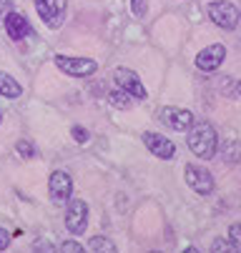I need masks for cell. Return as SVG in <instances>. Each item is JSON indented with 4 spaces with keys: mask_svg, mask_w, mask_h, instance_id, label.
Here are the masks:
<instances>
[{
    "mask_svg": "<svg viewBox=\"0 0 241 253\" xmlns=\"http://www.w3.org/2000/svg\"><path fill=\"white\" fill-rule=\"evenodd\" d=\"M10 246V233L3 228V226H0V251H5Z\"/></svg>",
    "mask_w": 241,
    "mask_h": 253,
    "instance_id": "cell-21",
    "label": "cell"
},
{
    "mask_svg": "<svg viewBox=\"0 0 241 253\" xmlns=\"http://www.w3.org/2000/svg\"><path fill=\"white\" fill-rule=\"evenodd\" d=\"M236 90H239V95H241V81H239V85H236Z\"/></svg>",
    "mask_w": 241,
    "mask_h": 253,
    "instance_id": "cell-23",
    "label": "cell"
},
{
    "mask_svg": "<svg viewBox=\"0 0 241 253\" xmlns=\"http://www.w3.org/2000/svg\"><path fill=\"white\" fill-rule=\"evenodd\" d=\"M216 130H214V126L211 123H193L191 128H189V148H191V153L196 156V158H201V161H209V158H214V153H216Z\"/></svg>",
    "mask_w": 241,
    "mask_h": 253,
    "instance_id": "cell-1",
    "label": "cell"
},
{
    "mask_svg": "<svg viewBox=\"0 0 241 253\" xmlns=\"http://www.w3.org/2000/svg\"><path fill=\"white\" fill-rule=\"evenodd\" d=\"M15 151H18V156H23L25 161H30L33 156H36V148H33V143H30V140H18Z\"/></svg>",
    "mask_w": 241,
    "mask_h": 253,
    "instance_id": "cell-16",
    "label": "cell"
},
{
    "mask_svg": "<svg viewBox=\"0 0 241 253\" xmlns=\"http://www.w3.org/2000/svg\"><path fill=\"white\" fill-rule=\"evenodd\" d=\"M3 20H5V30H8V35H10L13 41H25L28 35L33 33V30H30L28 18H25V15H20V13H15V10H10Z\"/></svg>",
    "mask_w": 241,
    "mask_h": 253,
    "instance_id": "cell-12",
    "label": "cell"
},
{
    "mask_svg": "<svg viewBox=\"0 0 241 253\" xmlns=\"http://www.w3.org/2000/svg\"><path fill=\"white\" fill-rule=\"evenodd\" d=\"M209 18L219 25V28H224V30H234L236 25H239V10L231 5V3H226V0H216V3H209Z\"/></svg>",
    "mask_w": 241,
    "mask_h": 253,
    "instance_id": "cell-6",
    "label": "cell"
},
{
    "mask_svg": "<svg viewBox=\"0 0 241 253\" xmlns=\"http://www.w3.org/2000/svg\"><path fill=\"white\" fill-rule=\"evenodd\" d=\"M73 193V178L68 175L65 170H55L48 180V196L55 206H65L68 198Z\"/></svg>",
    "mask_w": 241,
    "mask_h": 253,
    "instance_id": "cell-4",
    "label": "cell"
},
{
    "mask_svg": "<svg viewBox=\"0 0 241 253\" xmlns=\"http://www.w3.org/2000/svg\"><path fill=\"white\" fill-rule=\"evenodd\" d=\"M65 206V228L73 236H83L88 228V203L83 198H68Z\"/></svg>",
    "mask_w": 241,
    "mask_h": 253,
    "instance_id": "cell-2",
    "label": "cell"
},
{
    "mask_svg": "<svg viewBox=\"0 0 241 253\" xmlns=\"http://www.w3.org/2000/svg\"><path fill=\"white\" fill-rule=\"evenodd\" d=\"M88 251H93V253H100V251L116 253V243H111L108 238H103V236H96V238L88 241Z\"/></svg>",
    "mask_w": 241,
    "mask_h": 253,
    "instance_id": "cell-14",
    "label": "cell"
},
{
    "mask_svg": "<svg viewBox=\"0 0 241 253\" xmlns=\"http://www.w3.org/2000/svg\"><path fill=\"white\" fill-rule=\"evenodd\" d=\"M53 60H55V65H58V68L63 70V73H68V76H76V78L91 76V73H96V68H98V63H96V60H91V58H71V55H55Z\"/></svg>",
    "mask_w": 241,
    "mask_h": 253,
    "instance_id": "cell-7",
    "label": "cell"
},
{
    "mask_svg": "<svg viewBox=\"0 0 241 253\" xmlns=\"http://www.w3.org/2000/svg\"><path fill=\"white\" fill-rule=\"evenodd\" d=\"M113 81H116L118 88H123V90H126L131 98H136V100H146V98H148V93H146V88H144L139 73H133V70H128V68H116V70H113Z\"/></svg>",
    "mask_w": 241,
    "mask_h": 253,
    "instance_id": "cell-5",
    "label": "cell"
},
{
    "mask_svg": "<svg viewBox=\"0 0 241 253\" xmlns=\"http://www.w3.org/2000/svg\"><path fill=\"white\" fill-rule=\"evenodd\" d=\"M224 58H226V48L216 43V45L203 48V50L196 55V65H198L201 70H216V68L224 63Z\"/></svg>",
    "mask_w": 241,
    "mask_h": 253,
    "instance_id": "cell-11",
    "label": "cell"
},
{
    "mask_svg": "<svg viewBox=\"0 0 241 253\" xmlns=\"http://www.w3.org/2000/svg\"><path fill=\"white\" fill-rule=\"evenodd\" d=\"M73 138H76V143H81V146H83V143H88V138H91V133L86 130V128H81V126H73Z\"/></svg>",
    "mask_w": 241,
    "mask_h": 253,
    "instance_id": "cell-18",
    "label": "cell"
},
{
    "mask_svg": "<svg viewBox=\"0 0 241 253\" xmlns=\"http://www.w3.org/2000/svg\"><path fill=\"white\" fill-rule=\"evenodd\" d=\"M0 95H3V98H20L23 95L20 83L10 73H3V70H0Z\"/></svg>",
    "mask_w": 241,
    "mask_h": 253,
    "instance_id": "cell-13",
    "label": "cell"
},
{
    "mask_svg": "<svg viewBox=\"0 0 241 253\" xmlns=\"http://www.w3.org/2000/svg\"><path fill=\"white\" fill-rule=\"evenodd\" d=\"M161 121L176 133H184L193 126V113L191 111H184V108H174V105H166L161 111Z\"/></svg>",
    "mask_w": 241,
    "mask_h": 253,
    "instance_id": "cell-8",
    "label": "cell"
},
{
    "mask_svg": "<svg viewBox=\"0 0 241 253\" xmlns=\"http://www.w3.org/2000/svg\"><path fill=\"white\" fill-rule=\"evenodd\" d=\"M186 183H189V188L196 191L198 196H209V193H214V186H216L211 170H206L203 166H193V163L186 166Z\"/></svg>",
    "mask_w": 241,
    "mask_h": 253,
    "instance_id": "cell-3",
    "label": "cell"
},
{
    "mask_svg": "<svg viewBox=\"0 0 241 253\" xmlns=\"http://www.w3.org/2000/svg\"><path fill=\"white\" fill-rule=\"evenodd\" d=\"M131 10H133L136 18H144L148 13V3L146 0H131Z\"/></svg>",
    "mask_w": 241,
    "mask_h": 253,
    "instance_id": "cell-17",
    "label": "cell"
},
{
    "mask_svg": "<svg viewBox=\"0 0 241 253\" xmlns=\"http://www.w3.org/2000/svg\"><path fill=\"white\" fill-rule=\"evenodd\" d=\"M229 241H234V246H239V251H241V223H234L229 228Z\"/></svg>",
    "mask_w": 241,
    "mask_h": 253,
    "instance_id": "cell-19",
    "label": "cell"
},
{
    "mask_svg": "<svg viewBox=\"0 0 241 253\" xmlns=\"http://www.w3.org/2000/svg\"><path fill=\"white\" fill-rule=\"evenodd\" d=\"M144 146L161 161H171L176 156V146L171 143L168 138H163L161 133H153V130H146L144 133Z\"/></svg>",
    "mask_w": 241,
    "mask_h": 253,
    "instance_id": "cell-9",
    "label": "cell"
},
{
    "mask_svg": "<svg viewBox=\"0 0 241 253\" xmlns=\"http://www.w3.org/2000/svg\"><path fill=\"white\" fill-rule=\"evenodd\" d=\"M36 10L48 28H60L63 13H65V0H36Z\"/></svg>",
    "mask_w": 241,
    "mask_h": 253,
    "instance_id": "cell-10",
    "label": "cell"
},
{
    "mask_svg": "<svg viewBox=\"0 0 241 253\" xmlns=\"http://www.w3.org/2000/svg\"><path fill=\"white\" fill-rule=\"evenodd\" d=\"M211 251H239V246H231V243H226L224 238H216V243L211 246Z\"/></svg>",
    "mask_w": 241,
    "mask_h": 253,
    "instance_id": "cell-20",
    "label": "cell"
},
{
    "mask_svg": "<svg viewBox=\"0 0 241 253\" xmlns=\"http://www.w3.org/2000/svg\"><path fill=\"white\" fill-rule=\"evenodd\" d=\"M0 121H3V116H0Z\"/></svg>",
    "mask_w": 241,
    "mask_h": 253,
    "instance_id": "cell-24",
    "label": "cell"
},
{
    "mask_svg": "<svg viewBox=\"0 0 241 253\" xmlns=\"http://www.w3.org/2000/svg\"><path fill=\"white\" fill-rule=\"evenodd\" d=\"M108 100H111L113 108H123V111H126V108H131V95H128L123 88L111 90V93H108Z\"/></svg>",
    "mask_w": 241,
    "mask_h": 253,
    "instance_id": "cell-15",
    "label": "cell"
},
{
    "mask_svg": "<svg viewBox=\"0 0 241 253\" xmlns=\"http://www.w3.org/2000/svg\"><path fill=\"white\" fill-rule=\"evenodd\" d=\"M63 251H68V253H78V251H83L78 243H63Z\"/></svg>",
    "mask_w": 241,
    "mask_h": 253,
    "instance_id": "cell-22",
    "label": "cell"
},
{
    "mask_svg": "<svg viewBox=\"0 0 241 253\" xmlns=\"http://www.w3.org/2000/svg\"><path fill=\"white\" fill-rule=\"evenodd\" d=\"M239 18H241V13H239Z\"/></svg>",
    "mask_w": 241,
    "mask_h": 253,
    "instance_id": "cell-25",
    "label": "cell"
}]
</instances>
